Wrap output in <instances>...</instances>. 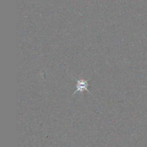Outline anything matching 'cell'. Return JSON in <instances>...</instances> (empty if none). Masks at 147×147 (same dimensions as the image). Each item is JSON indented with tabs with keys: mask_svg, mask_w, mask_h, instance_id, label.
Instances as JSON below:
<instances>
[{
	"mask_svg": "<svg viewBox=\"0 0 147 147\" xmlns=\"http://www.w3.org/2000/svg\"><path fill=\"white\" fill-rule=\"evenodd\" d=\"M74 79L76 80V82H77V87H76V90L73 93V95H72V97H73L76 93H77L78 92H80V93H82V92L86 90V91L88 92V93H90L93 98H94V96H93V95L92 94V93H90V90H89L88 88V87L89 86L88 80H83V79H78L76 78H74Z\"/></svg>",
	"mask_w": 147,
	"mask_h": 147,
	"instance_id": "obj_1",
	"label": "cell"
}]
</instances>
